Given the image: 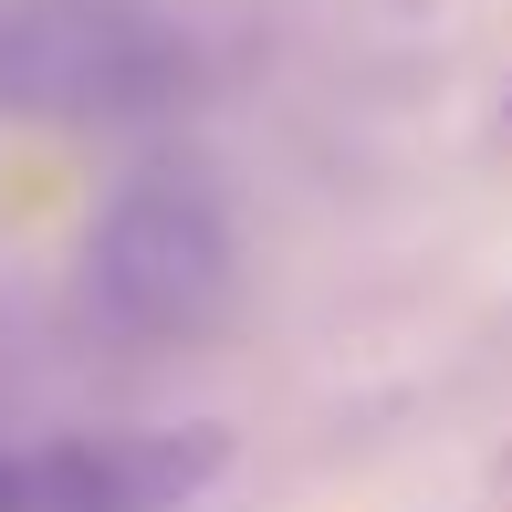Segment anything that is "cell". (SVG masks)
<instances>
[{
    "instance_id": "obj_3",
    "label": "cell",
    "mask_w": 512,
    "mask_h": 512,
    "mask_svg": "<svg viewBox=\"0 0 512 512\" xmlns=\"http://www.w3.org/2000/svg\"><path fill=\"white\" fill-rule=\"evenodd\" d=\"M230 471V429H74L0 450V512H178Z\"/></svg>"
},
{
    "instance_id": "obj_2",
    "label": "cell",
    "mask_w": 512,
    "mask_h": 512,
    "mask_svg": "<svg viewBox=\"0 0 512 512\" xmlns=\"http://www.w3.org/2000/svg\"><path fill=\"white\" fill-rule=\"evenodd\" d=\"M189 53L147 0H11L0 11V115L115 126L178 95Z\"/></svg>"
},
{
    "instance_id": "obj_1",
    "label": "cell",
    "mask_w": 512,
    "mask_h": 512,
    "mask_svg": "<svg viewBox=\"0 0 512 512\" xmlns=\"http://www.w3.org/2000/svg\"><path fill=\"white\" fill-rule=\"evenodd\" d=\"M230 293H241V230H230L220 189H199V178H126L95 209L74 262L84 324H105L126 345H189L230 314Z\"/></svg>"
}]
</instances>
